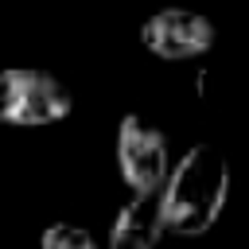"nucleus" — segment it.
<instances>
[{
    "mask_svg": "<svg viewBox=\"0 0 249 249\" xmlns=\"http://www.w3.org/2000/svg\"><path fill=\"white\" fill-rule=\"evenodd\" d=\"M230 198V163L214 144H191L167 171L156 202L167 233L202 237L226 210Z\"/></svg>",
    "mask_w": 249,
    "mask_h": 249,
    "instance_id": "1",
    "label": "nucleus"
},
{
    "mask_svg": "<svg viewBox=\"0 0 249 249\" xmlns=\"http://www.w3.org/2000/svg\"><path fill=\"white\" fill-rule=\"evenodd\" d=\"M74 113V93L47 70L8 66L0 70V124L39 128Z\"/></svg>",
    "mask_w": 249,
    "mask_h": 249,
    "instance_id": "2",
    "label": "nucleus"
},
{
    "mask_svg": "<svg viewBox=\"0 0 249 249\" xmlns=\"http://www.w3.org/2000/svg\"><path fill=\"white\" fill-rule=\"evenodd\" d=\"M117 171L132 187V198H156L167 171H171V148L160 124H152L140 113H124L117 124Z\"/></svg>",
    "mask_w": 249,
    "mask_h": 249,
    "instance_id": "3",
    "label": "nucleus"
},
{
    "mask_svg": "<svg viewBox=\"0 0 249 249\" xmlns=\"http://www.w3.org/2000/svg\"><path fill=\"white\" fill-rule=\"evenodd\" d=\"M140 43L156 58H167V62L198 58L214 47V23L191 8H160L156 16L140 23Z\"/></svg>",
    "mask_w": 249,
    "mask_h": 249,
    "instance_id": "4",
    "label": "nucleus"
},
{
    "mask_svg": "<svg viewBox=\"0 0 249 249\" xmlns=\"http://www.w3.org/2000/svg\"><path fill=\"white\" fill-rule=\"evenodd\" d=\"M163 218L156 198H128L113 226H109V249H160L163 241Z\"/></svg>",
    "mask_w": 249,
    "mask_h": 249,
    "instance_id": "5",
    "label": "nucleus"
},
{
    "mask_svg": "<svg viewBox=\"0 0 249 249\" xmlns=\"http://www.w3.org/2000/svg\"><path fill=\"white\" fill-rule=\"evenodd\" d=\"M39 249H101L93 241V233H86L82 226H70V222H54L43 230L39 237Z\"/></svg>",
    "mask_w": 249,
    "mask_h": 249,
    "instance_id": "6",
    "label": "nucleus"
}]
</instances>
